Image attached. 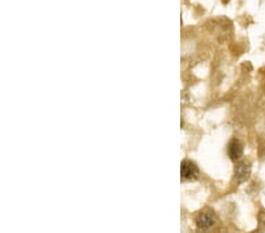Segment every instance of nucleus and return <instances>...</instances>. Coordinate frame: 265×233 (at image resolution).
Instances as JSON below:
<instances>
[{
  "mask_svg": "<svg viewBox=\"0 0 265 233\" xmlns=\"http://www.w3.org/2000/svg\"><path fill=\"white\" fill-rule=\"evenodd\" d=\"M180 175H182V180H194L198 178L199 170L194 162L184 161L180 166Z\"/></svg>",
  "mask_w": 265,
  "mask_h": 233,
  "instance_id": "1",
  "label": "nucleus"
},
{
  "mask_svg": "<svg viewBox=\"0 0 265 233\" xmlns=\"http://www.w3.org/2000/svg\"><path fill=\"white\" fill-rule=\"evenodd\" d=\"M196 223H197V226H198V229L204 230V231L210 230L211 227L216 224L215 213H213L212 211H210V210L199 213L198 217H197Z\"/></svg>",
  "mask_w": 265,
  "mask_h": 233,
  "instance_id": "2",
  "label": "nucleus"
},
{
  "mask_svg": "<svg viewBox=\"0 0 265 233\" xmlns=\"http://www.w3.org/2000/svg\"><path fill=\"white\" fill-rule=\"evenodd\" d=\"M251 173V164L247 161H241L237 162L235 166V176L238 182L247 180Z\"/></svg>",
  "mask_w": 265,
  "mask_h": 233,
  "instance_id": "3",
  "label": "nucleus"
},
{
  "mask_svg": "<svg viewBox=\"0 0 265 233\" xmlns=\"http://www.w3.org/2000/svg\"><path fill=\"white\" fill-rule=\"evenodd\" d=\"M244 152V147L238 139H232L227 145V154L232 161H238Z\"/></svg>",
  "mask_w": 265,
  "mask_h": 233,
  "instance_id": "4",
  "label": "nucleus"
},
{
  "mask_svg": "<svg viewBox=\"0 0 265 233\" xmlns=\"http://www.w3.org/2000/svg\"><path fill=\"white\" fill-rule=\"evenodd\" d=\"M258 217H259V221H261L262 224H264V225H265V212L259 213Z\"/></svg>",
  "mask_w": 265,
  "mask_h": 233,
  "instance_id": "5",
  "label": "nucleus"
}]
</instances>
